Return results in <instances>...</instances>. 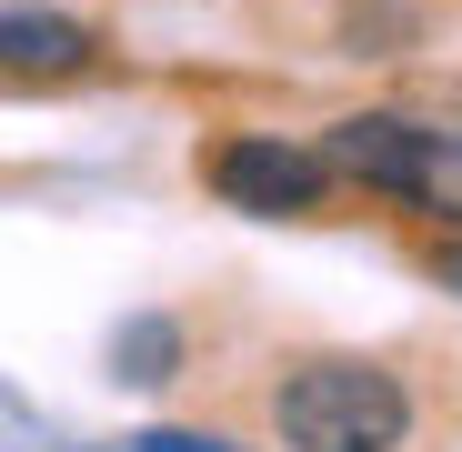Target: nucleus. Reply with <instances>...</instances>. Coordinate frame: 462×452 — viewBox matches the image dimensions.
<instances>
[{"instance_id": "f03ea898", "label": "nucleus", "mask_w": 462, "mask_h": 452, "mask_svg": "<svg viewBox=\"0 0 462 452\" xmlns=\"http://www.w3.org/2000/svg\"><path fill=\"white\" fill-rule=\"evenodd\" d=\"M322 161H332V171H352V181H372V191H402V201H432V191L452 181L442 141H432L422 121H402V111H362V121H332Z\"/></svg>"}, {"instance_id": "423d86ee", "label": "nucleus", "mask_w": 462, "mask_h": 452, "mask_svg": "<svg viewBox=\"0 0 462 452\" xmlns=\"http://www.w3.org/2000/svg\"><path fill=\"white\" fill-rule=\"evenodd\" d=\"M131 452H221V442H201V432H141Z\"/></svg>"}, {"instance_id": "f257e3e1", "label": "nucleus", "mask_w": 462, "mask_h": 452, "mask_svg": "<svg viewBox=\"0 0 462 452\" xmlns=\"http://www.w3.org/2000/svg\"><path fill=\"white\" fill-rule=\"evenodd\" d=\"M272 432L291 452H393L412 432V392L382 362H301L272 392Z\"/></svg>"}, {"instance_id": "39448f33", "label": "nucleus", "mask_w": 462, "mask_h": 452, "mask_svg": "<svg viewBox=\"0 0 462 452\" xmlns=\"http://www.w3.org/2000/svg\"><path fill=\"white\" fill-rule=\"evenodd\" d=\"M171 352H181V322L141 312V322L111 342V372H121V383H171Z\"/></svg>"}, {"instance_id": "20e7f679", "label": "nucleus", "mask_w": 462, "mask_h": 452, "mask_svg": "<svg viewBox=\"0 0 462 452\" xmlns=\"http://www.w3.org/2000/svg\"><path fill=\"white\" fill-rule=\"evenodd\" d=\"M0 60H11L21 81H31V70H81L91 60V31L60 21V11H11V21H0Z\"/></svg>"}, {"instance_id": "0eeeda50", "label": "nucleus", "mask_w": 462, "mask_h": 452, "mask_svg": "<svg viewBox=\"0 0 462 452\" xmlns=\"http://www.w3.org/2000/svg\"><path fill=\"white\" fill-rule=\"evenodd\" d=\"M432 272H442V281H452V291H462V252H442V262H432Z\"/></svg>"}, {"instance_id": "7ed1b4c3", "label": "nucleus", "mask_w": 462, "mask_h": 452, "mask_svg": "<svg viewBox=\"0 0 462 452\" xmlns=\"http://www.w3.org/2000/svg\"><path fill=\"white\" fill-rule=\"evenodd\" d=\"M211 191L221 201H242V211H262V221H282V211H312L322 201V151H291V141H262V131H242V141H221L211 151Z\"/></svg>"}]
</instances>
